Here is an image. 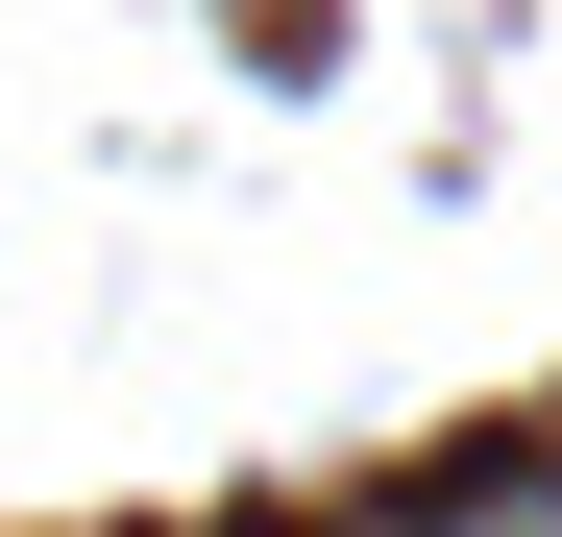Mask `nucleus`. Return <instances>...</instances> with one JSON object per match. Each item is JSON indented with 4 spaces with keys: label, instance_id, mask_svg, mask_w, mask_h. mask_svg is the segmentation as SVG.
Masks as SVG:
<instances>
[{
    "label": "nucleus",
    "instance_id": "1",
    "mask_svg": "<svg viewBox=\"0 0 562 537\" xmlns=\"http://www.w3.org/2000/svg\"><path fill=\"white\" fill-rule=\"evenodd\" d=\"M440 537H562V415L514 439V465H464V489H440Z\"/></svg>",
    "mask_w": 562,
    "mask_h": 537
},
{
    "label": "nucleus",
    "instance_id": "2",
    "mask_svg": "<svg viewBox=\"0 0 562 537\" xmlns=\"http://www.w3.org/2000/svg\"><path fill=\"white\" fill-rule=\"evenodd\" d=\"M342 537H440V513H342Z\"/></svg>",
    "mask_w": 562,
    "mask_h": 537
}]
</instances>
